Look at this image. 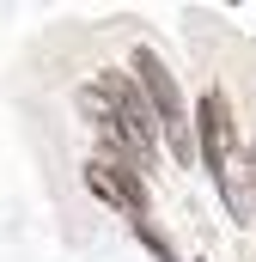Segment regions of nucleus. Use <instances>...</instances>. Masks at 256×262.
<instances>
[{
    "label": "nucleus",
    "mask_w": 256,
    "mask_h": 262,
    "mask_svg": "<svg viewBox=\"0 0 256 262\" xmlns=\"http://www.w3.org/2000/svg\"><path fill=\"white\" fill-rule=\"evenodd\" d=\"M134 79H140V92H146V110H153V122H159V134L171 140V152H177V165H189L195 152V122L189 110H183V92H177V79H171V67L159 61L153 49H140L134 55Z\"/></svg>",
    "instance_id": "1"
},
{
    "label": "nucleus",
    "mask_w": 256,
    "mask_h": 262,
    "mask_svg": "<svg viewBox=\"0 0 256 262\" xmlns=\"http://www.w3.org/2000/svg\"><path fill=\"white\" fill-rule=\"evenodd\" d=\"M86 183H92L98 201H110V207L128 213V220L146 213V165H140L128 146H110V140H104V152L86 165Z\"/></svg>",
    "instance_id": "2"
},
{
    "label": "nucleus",
    "mask_w": 256,
    "mask_h": 262,
    "mask_svg": "<svg viewBox=\"0 0 256 262\" xmlns=\"http://www.w3.org/2000/svg\"><path fill=\"white\" fill-rule=\"evenodd\" d=\"M214 183H220V195H226V207H232L238 220H256V159H250L244 140L226 152V165L214 171Z\"/></svg>",
    "instance_id": "3"
},
{
    "label": "nucleus",
    "mask_w": 256,
    "mask_h": 262,
    "mask_svg": "<svg viewBox=\"0 0 256 262\" xmlns=\"http://www.w3.org/2000/svg\"><path fill=\"white\" fill-rule=\"evenodd\" d=\"M195 146L207 152V165H214V171H220V165H226V152L238 146L232 110H226V98H220V92H207V98H201V110H195Z\"/></svg>",
    "instance_id": "4"
},
{
    "label": "nucleus",
    "mask_w": 256,
    "mask_h": 262,
    "mask_svg": "<svg viewBox=\"0 0 256 262\" xmlns=\"http://www.w3.org/2000/svg\"><path fill=\"white\" fill-rule=\"evenodd\" d=\"M134 232H140V244H146V250H153V256H159V262H177V256H171V250H165V238H159V226H153L146 213L134 220Z\"/></svg>",
    "instance_id": "5"
}]
</instances>
